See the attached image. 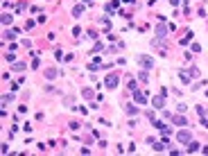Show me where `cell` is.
I'll return each instance as SVG.
<instances>
[{"instance_id":"1","label":"cell","mask_w":208,"mask_h":156,"mask_svg":"<svg viewBox=\"0 0 208 156\" xmlns=\"http://www.w3.org/2000/svg\"><path fill=\"white\" fill-rule=\"evenodd\" d=\"M118 84H120V75L118 72H109L107 79H104V86L107 88H118Z\"/></svg>"},{"instance_id":"2","label":"cell","mask_w":208,"mask_h":156,"mask_svg":"<svg viewBox=\"0 0 208 156\" xmlns=\"http://www.w3.org/2000/svg\"><path fill=\"white\" fill-rule=\"evenodd\" d=\"M168 32H170V25H165V20H161V23H158L156 25V30H154V34H156V39H165V36H168Z\"/></svg>"},{"instance_id":"3","label":"cell","mask_w":208,"mask_h":156,"mask_svg":"<svg viewBox=\"0 0 208 156\" xmlns=\"http://www.w3.org/2000/svg\"><path fill=\"white\" fill-rule=\"evenodd\" d=\"M136 63H140L142 68H154V59L147 54H136Z\"/></svg>"},{"instance_id":"4","label":"cell","mask_w":208,"mask_h":156,"mask_svg":"<svg viewBox=\"0 0 208 156\" xmlns=\"http://www.w3.org/2000/svg\"><path fill=\"white\" fill-rule=\"evenodd\" d=\"M177 140H179V143H183V145H188V143L192 140V134H190L188 129H181V131L177 134Z\"/></svg>"},{"instance_id":"5","label":"cell","mask_w":208,"mask_h":156,"mask_svg":"<svg viewBox=\"0 0 208 156\" xmlns=\"http://www.w3.org/2000/svg\"><path fill=\"white\" fill-rule=\"evenodd\" d=\"M131 95H133V100H136V104H145V102H147V95H145V93L142 91H131Z\"/></svg>"},{"instance_id":"6","label":"cell","mask_w":208,"mask_h":156,"mask_svg":"<svg viewBox=\"0 0 208 156\" xmlns=\"http://www.w3.org/2000/svg\"><path fill=\"white\" fill-rule=\"evenodd\" d=\"M165 97H168V95H163V93H161V95H156V97H154V100H152L154 109H163V106H165Z\"/></svg>"},{"instance_id":"7","label":"cell","mask_w":208,"mask_h":156,"mask_svg":"<svg viewBox=\"0 0 208 156\" xmlns=\"http://www.w3.org/2000/svg\"><path fill=\"white\" fill-rule=\"evenodd\" d=\"M170 120H172V125H179V127H188V120H186L183 116H172Z\"/></svg>"},{"instance_id":"8","label":"cell","mask_w":208,"mask_h":156,"mask_svg":"<svg viewBox=\"0 0 208 156\" xmlns=\"http://www.w3.org/2000/svg\"><path fill=\"white\" fill-rule=\"evenodd\" d=\"M149 145H152V147H154V149H156V152H163V149H165V145H168V140H163V143L149 140Z\"/></svg>"},{"instance_id":"9","label":"cell","mask_w":208,"mask_h":156,"mask_svg":"<svg viewBox=\"0 0 208 156\" xmlns=\"http://www.w3.org/2000/svg\"><path fill=\"white\" fill-rule=\"evenodd\" d=\"M81 14H84V5H75L72 7V16H75V18H79Z\"/></svg>"},{"instance_id":"10","label":"cell","mask_w":208,"mask_h":156,"mask_svg":"<svg viewBox=\"0 0 208 156\" xmlns=\"http://www.w3.org/2000/svg\"><path fill=\"white\" fill-rule=\"evenodd\" d=\"M125 111H127V116H136V113H138V109L133 104H127V106H125Z\"/></svg>"},{"instance_id":"11","label":"cell","mask_w":208,"mask_h":156,"mask_svg":"<svg viewBox=\"0 0 208 156\" xmlns=\"http://www.w3.org/2000/svg\"><path fill=\"white\" fill-rule=\"evenodd\" d=\"M2 23H5V25H11V23H14V16L11 14H2Z\"/></svg>"},{"instance_id":"12","label":"cell","mask_w":208,"mask_h":156,"mask_svg":"<svg viewBox=\"0 0 208 156\" xmlns=\"http://www.w3.org/2000/svg\"><path fill=\"white\" fill-rule=\"evenodd\" d=\"M179 77H181L186 84H190V79H192V75H188V70H181V75H179Z\"/></svg>"},{"instance_id":"13","label":"cell","mask_w":208,"mask_h":156,"mask_svg":"<svg viewBox=\"0 0 208 156\" xmlns=\"http://www.w3.org/2000/svg\"><path fill=\"white\" fill-rule=\"evenodd\" d=\"M45 77H48V79H54V77H57V70H54V68H48V70H45Z\"/></svg>"},{"instance_id":"14","label":"cell","mask_w":208,"mask_h":156,"mask_svg":"<svg viewBox=\"0 0 208 156\" xmlns=\"http://www.w3.org/2000/svg\"><path fill=\"white\" fill-rule=\"evenodd\" d=\"M102 27H104V30H109V27H111V20H109V16H104V18H102Z\"/></svg>"},{"instance_id":"15","label":"cell","mask_w":208,"mask_h":156,"mask_svg":"<svg viewBox=\"0 0 208 156\" xmlns=\"http://www.w3.org/2000/svg\"><path fill=\"white\" fill-rule=\"evenodd\" d=\"M27 68V63H14L11 66V70H25Z\"/></svg>"},{"instance_id":"16","label":"cell","mask_w":208,"mask_h":156,"mask_svg":"<svg viewBox=\"0 0 208 156\" xmlns=\"http://www.w3.org/2000/svg\"><path fill=\"white\" fill-rule=\"evenodd\" d=\"M9 102H14V95H5V97H2V106H7Z\"/></svg>"},{"instance_id":"17","label":"cell","mask_w":208,"mask_h":156,"mask_svg":"<svg viewBox=\"0 0 208 156\" xmlns=\"http://www.w3.org/2000/svg\"><path fill=\"white\" fill-rule=\"evenodd\" d=\"M199 149V145H197V143H192V140H190L188 143V152H197Z\"/></svg>"},{"instance_id":"18","label":"cell","mask_w":208,"mask_h":156,"mask_svg":"<svg viewBox=\"0 0 208 156\" xmlns=\"http://www.w3.org/2000/svg\"><path fill=\"white\" fill-rule=\"evenodd\" d=\"M188 72H190V75H192V77H199V70H197V68H195V66H190V70H188Z\"/></svg>"},{"instance_id":"19","label":"cell","mask_w":208,"mask_h":156,"mask_svg":"<svg viewBox=\"0 0 208 156\" xmlns=\"http://www.w3.org/2000/svg\"><path fill=\"white\" fill-rule=\"evenodd\" d=\"M81 95H84V97H93V93H91V88H84V91H81Z\"/></svg>"},{"instance_id":"20","label":"cell","mask_w":208,"mask_h":156,"mask_svg":"<svg viewBox=\"0 0 208 156\" xmlns=\"http://www.w3.org/2000/svg\"><path fill=\"white\" fill-rule=\"evenodd\" d=\"M138 77H140V81H147V79H149V75H147V72H140Z\"/></svg>"},{"instance_id":"21","label":"cell","mask_w":208,"mask_h":156,"mask_svg":"<svg viewBox=\"0 0 208 156\" xmlns=\"http://www.w3.org/2000/svg\"><path fill=\"white\" fill-rule=\"evenodd\" d=\"M201 125H204V127L208 129V118H206V116H201Z\"/></svg>"},{"instance_id":"22","label":"cell","mask_w":208,"mask_h":156,"mask_svg":"<svg viewBox=\"0 0 208 156\" xmlns=\"http://www.w3.org/2000/svg\"><path fill=\"white\" fill-rule=\"evenodd\" d=\"M125 2H129V5H133V2H136V0H125Z\"/></svg>"},{"instance_id":"23","label":"cell","mask_w":208,"mask_h":156,"mask_svg":"<svg viewBox=\"0 0 208 156\" xmlns=\"http://www.w3.org/2000/svg\"><path fill=\"white\" fill-rule=\"evenodd\" d=\"M86 2H93V0H86Z\"/></svg>"},{"instance_id":"24","label":"cell","mask_w":208,"mask_h":156,"mask_svg":"<svg viewBox=\"0 0 208 156\" xmlns=\"http://www.w3.org/2000/svg\"><path fill=\"white\" fill-rule=\"evenodd\" d=\"M206 95H208V91H206Z\"/></svg>"}]
</instances>
